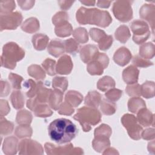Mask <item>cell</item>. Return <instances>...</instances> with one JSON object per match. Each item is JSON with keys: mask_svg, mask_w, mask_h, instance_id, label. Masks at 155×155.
Listing matches in <instances>:
<instances>
[{"mask_svg": "<svg viewBox=\"0 0 155 155\" xmlns=\"http://www.w3.org/2000/svg\"><path fill=\"white\" fill-rule=\"evenodd\" d=\"M48 133L52 140L62 144L70 142L74 139L78 133V129L70 120L59 118L49 124Z\"/></svg>", "mask_w": 155, "mask_h": 155, "instance_id": "cell-1", "label": "cell"}, {"mask_svg": "<svg viewBox=\"0 0 155 155\" xmlns=\"http://www.w3.org/2000/svg\"><path fill=\"white\" fill-rule=\"evenodd\" d=\"M24 56L25 51L16 43L8 42L2 48V54L1 57V66L13 69L16 67V62L22 59Z\"/></svg>", "mask_w": 155, "mask_h": 155, "instance_id": "cell-2", "label": "cell"}, {"mask_svg": "<svg viewBox=\"0 0 155 155\" xmlns=\"http://www.w3.org/2000/svg\"><path fill=\"white\" fill-rule=\"evenodd\" d=\"M73 118L81 124L84 131H89L91 125H95L101 121V114L95 108L83 107L78 110Z\"/></svg>", "mask_w": 155, "mask_h": 155, "instance_id": "cell-3", "label": "cell"}, {"mask_svg": "<svg viewBox=\"0 0 155 155\" xmlns=\"http://www.w3.org/2000/svg\"><path fill=\"white\" fill-rule=\"evenodd\" d=\"M112 18L110 13L105 10L97 8H87L86 13L87 24H94L102 27L110 25Z\"/></svg>", "mask_w": 155, "mask_h": 155, "instance_id": "cell-4", "label": "cell"}, {"mask_svg": "<svg viewBox=\"0 0 155 155\" xmlns=\"http://www.w3.org/2000/svg\"><path fill=\"white\" fill-rule=\"evenodd\" d=\"M130 27L133 33V40L137 44H141L148 39L150 35L149 27L147 22L142 20H134Z\"/></svg>", "mask_w": 155, "mask_h": 155, "instance_id": "cell-5", "label": "cell"}, {"mask_svg": "<svg viewBox=\"0 0 155 155\" xmlns=\"http://www.w3.org/2000/svg\"><path fill=\"white\" fill-rule=\"evenodd\" d=\"M131 2L132 1H117L114 2L112 10L114 16L119 21L125 22L129 21L133 18Z\"/></svg>", "mask_w": 155, "mask_h": 155, "instance_id": "cell-6", "label": "cell"}, {"mask_svg": "<svg viewBox=\"0 0 155 155\" xmlns=\"http://www.w3.org/2000/svg\"><path fill=\"white\" fill-rule=\"evenodd\" d=\"M121 122L127 129L130 137L134 140H138L140 138L142 128L137 124V119L134 115L124 114L121 119Z\"/></svg>", "mask_w": 155, "mask_h": 155, "instance_id": "cell-7", "label": "cell"}, {"mask_svg": "<svg viewBox=\"0 0 155 155\" xmlns=\"http://www.w3.org/2000/svg\"><path fill=\"white\" fill-rule=\"evenodd\" d=\"M109 62L108 56L104 53H98L95 58L88 63L87 69L91 75H101Z\"/></svg>", "mask_w": 155, "mask_h": 155, "instance_id": "cell-8", "label": "cell"}, {"mask_svg": "<svg viewBox=\"0 0 155 155\" xmlns=\"http://www.w3.org/2000/svg\"><path fill=\"white\" fill-rule=\"evenodd\" d=\"M22 21V16L21 13L18 12L1 15V31H2L4 30L16 29L21 24Z\"/></svg>", "mask_w": 155, "mask_h": 155, "instance_id": "cell-9", "label": "cell"}, {"mask_svg": "<svg viewBox=\"0 0 155 155\" xmlns=\"http://www.w3.org/2000/svg\"><path fill=\"white\" fill-rule=\"evenodd\" d=\"M18 149L19 151V153L21 154L43 153V148L41 145L30 139L22 140L19 144Z\"/></svg>", "mask_w": 155, "mask_h": 155, "instance_id": "cell-10", "label": "cell"}, {"mask_svg": "<svg viewBox=\"0 0 155 155\" xmlns=\"http://www.w3.org/2000/svg\"><path fill=\"white\" fill-rule=\"evenodd\" d=\"M73 68V63L71 58L68 55H63L58 61L56 66V73L61 74H68Z\"/></svg>", "mask_w": 155, "mask_h": 155, "instance_id": "cell-11", "label": "cell"}, {"mask_svg": "<svg viewBox=\"0 0 155 155\" xmlns=\"http://www.w3.org/2000/svg\"><path fill=\"white\" fill-rule=\"evenodd\" d=\"M131 59V54L129 50L124 47L119 48L113 56L114 62L120 65L124 66L127 64Z\"/></svg>", "mask_w": 155, "mask_h": 155, "instance_id": "cell-12", "label": "cell"}, {"mask_svg": "<svg viewBox=\"0 0 155 155\" xmlns=\"http://www.w3.org/2000/svg\"><path fill=\"white\" fill-rule=\"evenodd\" d=\"M98 53V50L96 45H86L81 48L80 56L84 63H88L95 58Z\"/></svg>", "mask_w": 155, "mask_h": 155, "instance_id": "cell-13", "label": "cell"}, {"mask_svg": "<svg viewBox=\"0 0 155 155\" xmlns=\"http://www.w3.org/2000/svg\"><path fill=\"white\" fill-rule=\"evenodd\" d=\"M139 71V70L134 67L130 65L126 68L122 73V78L125 83L128 84H133L137 82L138 76Z\"/></svg>", "mask_w": 155, "mask_h": 155, "instance_id": "cell-14", "label": "cell"}, {"mask_svg": "<svg viewBox=\"0 0 155 155\" xmlns=\"http://www.w3.org/2000/svg\"><path fill=\"white\" fill-rule=\"evenodd\" d=\"M140 16L151 24L153 30L154 24V6L152 4H144L140 9Z\"/></svg>", "mask_w": 155, "mask_h": 155, "instance_id": "cell-15", "label": "cell"}, {"mask_svg": "<svg viewBox=\"0 0 155 155\" xmlns=\"http://www.w3.org/2000/svg\"><path fill=\"white\" fill-rule=\"evenodd\" d=\"M45 149L48 154H67L70 153L69 151L74 150L71 143L65 145L62 147H56L50 143H46L45 144Z\"/></svg>", "mask_w": 155, "mask_h": 155, "instance_id": "cell-16", "label": "cell"}, {"mask_svg": "<svg viewBox=\"0 0 155 155\" xmlns=\"http://www.w3.org/2000/svg\"><path fill=\"white\" fill-rule=\"evenodd\" d=\"M52 90L50 88H46L42 82H38L36 88V100L41 103H45L48 102L50 94Z\"/></svg>", "mask_w": 155, "mask_h": 155, "instance_id": "cell-17", "label": "cell"}, {"mask_svg": "<svg viewBox=\"0 0 155 155\" xmlns=\"http://www.w3.org/2000/svg\"><path fill=\"white\" fill-rule=\"evenodd\" d=\"M137 114V121L142 126H150L154 122L153 114L145 107L141 108Z\"/></svg>", "mask_w": 155, "mask_h": 155, "instance_id": "cell-18", "label": "cell"}, {"mask_svg": "<svg viewBox=\"0 0 155 155\" xmlns=\"http://www.w3.org/2000/svg\"><path fill=\"white\" fill-rule=\"evenodd\" d=\"M48 52L54 57H58L65 51L64 41L61 40H52L48 45Z\"/></svg>", "mask_w": 155, "mask_h": 155, "instance_id": "cell-19", "label": "cell"}, {"mask_svg": "<svg viewBox=\"0 0 155 155\" xmlns=\"http://www.w3.org/2000/svg\"><path fill=\"white\" fill-rule=\"evenodd\" d=\"M18 140L15 137H8L4 139L2 150L6 154H14L17 151Z\"/></svg>", "mask_w": 155, "mask_h": 155, "instance_id": "cell-20", "label": "cell"}, {"mask_svg": "<svg viewBox=\"0 0 155 155\" xmlns=\"http://www.w3.org/2000/svg\"><path fill=\"white\" fill-rule=\"evenodd\" d=\"M48 40V37L42 33L36 34L32 37L33 47L37 50H44L47 45Z\"/></svg>", "mask_w": 155, "mask_h": 155, "instance_id": "cell-21", "label": "cell"}, {"mask_svg": "<svg viewBox=\"0 0 155 155\" xmlns=\"http://www.w3.org/2000/svg\"><path fill=\"white\" fill-rule=\"evenodd\" d=\"M63 92L59 90L55 89L52 91L50 94L48 99V103L50 107L54 110H58L62 101Z\"/></svg>", "mask_w": 155, "mask_h": 155, "instance_id": "cell-22", "label": "cell"}, {"mask_svg": "<svg viewBox=\"0 0 155 155\" xmlns=\"http://www.w3.org/2000/svg\"><path fill=\"white\" fill-rule=\"evenodd\" d=\"M101 95L96 91H90L85 98V104L96 108L101 101Z\"/></svg>", "mask_w": 155, "mask_h": 155, "instance_id": "cell-23", "label": "cell"}, {"mask_svg": "<svg viewBox=\"0 0 155 155\" xmlns=\"http://www.w3.org/2000/svg\"><path fill=\"white\" fill-rule=\"evenodd\" d=\"M23 31L32 33L36 31L39 28V22L35 18H30L27 19L21 25Z\"/></svg>", "mask_w": 155, "mask_h": 155, "instance_id": "cell-24", "label": "cell"}, {"mask_svg": "<svg viewBox=\"0 0 155 155\" xmlns=\"http://www.w3.org/2000/svg\"><path fill=\"white\" fill-rule=\"evenodd\" d=\"M83 99L82 95L78 91L70 90L65 95V101L67 102L73 107L78 106Z\"/></svg>", "mask_w": 155, "mask_h": 155, "instance_id": "cell-25", "label": "cell"}, {"mask_svg": "<svg viewBox=\"0 0 155 155\" xmlns=\"http://www.w3.org/2000/svg\"><path fill=\"white\" fill-rule=\"evenodd\" d=\"M146 105L144 101L140 97H133L129 99L128 108L129 111L132 113H137L141 108L145 107Z\"/></svg>", "mask_w": 155, "mask_h": 155, "instance_id": "cell-26", "label": "cell"}, {"mask_svg": "<svg viewBox=\"0 0 155 155\" xmlns=\"http://www.w3.org/2000/svg\"><path fill=\"white\" fill-rule=\"evenodd\" d=\"M54 32L59 37H67L71 34L73 29L71 24L67 21L59 25L56 26Z\"/></svg>", "mask_w": 155, "mask_h": 155, "instance_id": "cell-27", "label": "cell"}, {"mask_svg": "<svg viewBox=\"0 0 155 155\" xmlns=\"http://www.w3.org/2000/svg\"><path fill=\"white\" fill-rule=\"evenodd\" d=\"M10 100L15 109L22 108L24 105V98L20 91H13L11 94Z\"/></svg>", "mask_w": 155, "mask_h": 155, "instance_id": "cell-28", "label": "cell"}, {"mask_svg": "<svg viewBox=\"0 0 155 155\" xmlns=\"http://www.w3.org/2000/svg\"><path fill=\"white\" fill-rule=\"evenodd\" d=\"M101 102V110L103 114L105 115H111L115 113L116 105L114 102L106 99H103Z\"/></svg>", "mask_w": 155, "mask_h": 155, "instance_id": "cell-29", "label": "cell"}, {"mask_svg": "<svg viewBox=\"0 0 155 155\" xmlns=\"http://www.w3.org/2000/svg\"><path fill=\"white\" fill-rule=\"evenodd\" d=\"M140 55L145 59H151L154 54V45L153 43L148 42L143 44L139 50Z\"/></svg>", "mask_w": 155, "mask_h": 155, "instance_id": "cell-30", "label": "cell"}, {"mask_svg": "<svg viewBox=\"0 0 155 155\" xmlns=\"http://www.w3.org/2000/svg\"><path fill=\"white\" fill-rule=\"evenodd\" d=\"M110 145L109 138L107 137H94L93 141V148L99 153L107 148Z\"/></svg>", "mask_w": 155, "mask_h": 155, "instance_id": "cell-31", "label": "cell"}, {"mask_svg": "<svg viewBox=\"0 0 155 155\" xmlns=\"http://www.w3.org/2000/svg\"><path fill=\"white\" fill-rule=\"evenodd\" d=\"M115 37L120 42H126L130 37V33L128 27L124 25L120 26L115 32Z\"/></svg>", "mask_w": 155, "mask_h": 155, "instance_id": "cell-32", "label": "cell"}, {"mask_svg": "<svg viewBox=\"0 0 155 155\" xmlns=\"http://www.w3.org/2000/svg\"><path fill=\"white\" fill-rule=\"evenodd\" d=\"M115 86V82L113 78L110 76H104L100 79L97 84L98 89L102 91H105Z\"/></svg>", "mask_w": 155, "mask_h": 155, "instance_id": "cell-33", "label": "cell"}, {"mask_svg": "<svg viewBox=\"0 0 155 155\" xmlns=\"http://www.w3.org/2000/svg\"><path fill=\"white\" fill-rule=\"evenodd\" d=\"M28 73L36 80H42L45 77L44 70L38 65H31L28 68Z\"/></svg>", "mask_w": 155, "mask_h": 155, "instance_id": "cell-34", "label": "cell"}, {"mask_svg": "<svg viewBox=\"0 0 155 155\" xmlns=\"http://www.w3.org/2000/svg\"><path fill=\"white\" fill-rule=\"evenodd\" d=\"M32 120L31 113L27 110H24L18 112L16 116V122L20 125H30Z\"/></svg>", "mask_w": 155, "mask_h": 155, "instance_id": "cell-35", "label": "cell"}, {"mask_svg": "<svg viewBox=\"0 0 155 155\" xmlns=\"http://www.w3.org/2000/svg\"><path fill=\"white\" fill-rule=\"evenodd\" d=\"M35 113V114L37 117H49L53 113L51 110L50 109L48 105L45 104H38L33 110Z\"/></svg>", "mask_w": 155, "mask_h": 155, "instance_id": "cell-36", "label": "cell"}, {"mask_svg": "<svg viewBox=\"0 0 155 155\" xmlns=\"http://www.w3.org/2000/svg\"><path fill=\"white\" fill-rule=\"evenodd\" d=\"M154 84L153 82H146L140 86L141 95L144 97L150 98L154 96Z\"/></svg>", "mask_w": 155, "mask_h": 155, "instance_id": "cell-37", "label": "cell"}, {"mask_svg": "<svg viewBox=\"0 0 155 155\" xmlns=\"http://www.w3.org/2000/svg\"><path fill=\"white\" fill-rule=\"evenodd\" d=\"M65 51L70 54H75L79 51L78 42L73 38H70L64 41Z\"/></svg>", "mask_w": 155, "mask_h": 155, "instance_id": "cell-38", "label": "cell"}, {"mask_svg": "<svg viewBox=\"0 0 155 155\" xmlns=\"http://www.w3.org/2000/svg\"><path fill=\"white\" fill-rule=\"evenodd\" d=\"M73 35L78 42L85 43L88 41V33L84 28L79 27L76 28L73 33Z\"/></svg>", "mask_w": 155, "mask_h": 155, "instance_id": "cell-39", "label": "cell"}, {"mask_svg": "<svg viewBox=\"0 0 155 155\" xmlns=\"http://www.w3.org/2000/svg\"><path fill=\"white\" fill-rule=\"evenodd\" d=\"M111 134V128L106 125L102 124L94 130V137H107L109 138Z\"/></svg>", "mask_w": 155, "mask_h": 155, "instance_id": "cell-40", "label": "cell"}, {"mask_svg": "<svg viewBox=\"0 0 155 155\" xmlns=\"http://www.w3.org/2000/svg\"><path fill=\"white\" fill-rule=\"evenodd\" d=\"M68 86V81L64 77L56 76L53 79V87L54 89L59 90L62 92H64Z\"/></svg>", "mask_w": 155, "mask_h": 155, "instance_id": "cell-41", "label": "cell"}, {"mask_svg": "<svg viewBox=\"0 0 155 155\" xmlns=\"http://www.w3.org/2000/svg\"><path fill=\"white\" fill-rule=\"evenodd\" d=\"M32 134V129L29 125H20L15 130V134L19 138L30 137Z\"/></svg>", "mask_w": 155, "mask_h": 155, "instance_id": "cell-42", "label": "cell"}, {"mask_svg": "<svg viewBox=\"0 0 155 155\" xmlns=\"http://www.w3.org/2000/svg\"><path fill=\"white\" fill-rule=\"evenodd\" d=\"M1 134L2 135H7L10 134L13 130V124L7 120L3 116H1Z\"/></svg>", "mask_w": 155, "mask_h": 155, "instance_id": "cell-43", "label": "cell"}, {"mask_svg": "<svg viewBox=\"0 0 155 155\" xmlns=\"http://www.w3.org/2000/svg\"><path fill=\"white\" fill-rule=\"evenodd\" d=\"M42 65L48 74L50 76L56 74V62L54 60L47 58L42 62Z\"/></svg>", "mask_w": 155, "mask_h": 155, "instance_id": "cell-44", "label": "cell"}, {"mask_svg": "<svg viewBox=\"0 0 155 155\" xmlns=\"http://www.w3.org/2000/svg\"><path fill=\"white\" fill-rule=\"evenodd\" d=\"M24 87L27 88L26 91V95L30 98L34 97L36 93L37 84L32 79H28L24 83Z\"/></svg>", "mask_w": 155, "mask_h": 155, "instance_id": "cell-45", "label": "cell"}, {"mask_svg": "<svg viewBox=\"0 0 155 155\" xmlns=\"http://www.w3.org/2000/svg\"><path fill=\"white\" fill-rule=\"evenodd\" d=\"M16 7L15 2L13 1H1L0 12L1 15L11 13Z\"/></svg>", "mask_w": 155, "mask_h": 155, "instance_id": "cell-46", "label": "cell"}, {"mask_svg": "<svg viewBox=\"0 0 155 155\" xmlns=\"http://www.w3.org/2000/svg\"><path fill=\"white\" fill-rule=\"evenodd\" d=\"M68 19V16L66 12H59L53 17L52 21L56 26H58L67 22Z\"/></svg>", "mask_w": 155, "mask_h": 155, "instance_id": "cell-47", "label": "cell"}, {"mask_svg": "<svg viewBox=\"0 0 155 155\" xmlns=\"http://www.w3.org/2000/svg\"><path fill=\"white\" fill-rule=\"evenodd\" d=\"M90 35L92 39L98 43L107 35L104 31L96 28L90 29Z\"/></svg>", "mask_w": 155, "mask_h": 155, "instance_id": "cell-48", "label": "cell"}, {"mask_svg": "<svg viewBox=\"0 0 155 155\" xmlns=\"http://www.w3.org/2000/svg\"><path fill=\"white\" fill-rule=\"evenodd\" d=\"M122 94V90H120L116 88H111L109 91L105 93V96L109 101L112 102H115L121 97Z\"/></svg>", "mask_w": 155, "mask_h": 155, "instance_id": "cell-49", "label": "cell"}, {"mask_svg": "<svg viewBox=\"0 0 155 155\" xmlns=\"http://www.w3.org/2000/svg\"><path fill=\"white\" fill-rule=\"evenodd\" d=\"M8 79L14 89L19 90L21 88V83L23 80V78L21 76L11 73L8 75Z\"/></svg>", "mask_w": 155, "mask_h": 155, "instance_id": "cell-50", "label": "cell"}, {"mask_svg": "<svg viewBox=\"0 0 155 155\" xmlns=\"http://www.w3.org/2000/svg\"><path fill=\"white\" fill-rule=\"evenodd\" d=\"M74 110L73 107L65 101L64 103L61 104L58 108V113L60 114L71 115L72 113H74Z\"/></svg>", "mask_w": 155, "mask_h": 155, "instance_id": "cell-51", "label": "cell"}, {"mask_svg": "<svg viewBox=\"0 0 155 155\" xmlns=\"http://www.w3.org/2000/svg\"><path fill=\"white\" fill-rule=\"evenodd\" d=\"M127 93L130 96H139L141 95L140 86L136 84L134 85H128L125 89Z\"/></svg>", "mask_w": 155, "mask_h": 155, "instance_id": "cell-52", "label": "cell"}, {"mask_svg": "<svg viewBox=\"0 0 155 155\" xmlns=\"http://www.w3.org/2000/svg\"><path fill=\"white\" fill-rule=\"evenodd\" d=\"M113 38L110 35H106L99 43V48L102 50L108 49L113 43Z\"/></svg>", "mask_w": 155, "mask_h": 155, "instance_id": "cell-53", "label": "cell"}, {"mask_svg": "<svg viewBox=\"0 0 155 155\" xmlns=\"http://www.w3.org/2000/svg\"><path fill=\"white\" fill-rule=\"evenodd\" d=\"M133 63L134 65L140 67H147L153 65V62L143 59L139 56H135L133 59Z\"/></svg>", "mask_w": 155, "mask_h": 155, "instance_id": "cell-54", "label": "cell"}, {"mask_svg": "<svg viewBox=\"0 0 155 155\" xmlns=\"http://www.w3.org/2000/svg\"><path fill=\"white\" fill-rule=\"evenodd\" d=\"M10 91V87L8 83L6 81L1 80V96L4 97L7 96Z\"/></svg>", "mask_w": 155, "mask_h": 155, "instance_id": "cell-55", "label": "cell"}, {"mask_svg": "<svg viewBox=\"0 0 155 155\" xmlns=\"http://www.w3.org/2000/svg\"><path fill=\"white\" fill-rule=\"evenodd\" d=\"M17 2L21 8L25 10L31 8L35 4V1H18Z\"/></svg>", "mask_w": 155, "mask_h": 155, "instance_id": "cell-56", "label": "cell"}, {"mask_svg": "<svg viewBox=\"0 0 155 155\" xmlns=\"http://www.w3.org/2000/svg\"><path fill=\"white\" fill-rule=\"evenodd\" d=\"M10 108L6 100L1 99V116H4L8 113Z\"/></svg>", "mask_w": 155, "mask_h": 155, "instance_id": "cell-57", "label": "cell"}, {"mask_svg": "<svg viewBox=\"0 0 155 155\" xmlns=\"http://www.w3.org/2000/svg\"><path fill=\"white\" fill-rule=\"evenodd\" d=\"M154 129L152 128H148L147 129L145 130H144L142 132L141 136H142V137L144 139H153L150 136H152L154 137Z\"/></svg>", "mask_w": 155, "mask_h": 155, "instance_id": "cell-58", "label": "cell"}, {"mask_svg": "<svg viewBox=\"0 0 155 155\" xmlns=\"http://www.w3.org/2000/svg\"><path fill=\"white\" fill-rule=\"evenodd\" d=\"M74 1H59L58 3L59 4L60 7L62 10H67L73 4Z\"/></svg>", "mask_w": 155, "mask_h": 155, "instance_id": "cell-59", "label": "cell"}, {"mask_svg": "<svg viewBox=\"0 0 155 155\" xmlns=\"http://www.w3.org/2000/svg\"><path fill=\"white\" fill-rule=\"evenodd\" d=\"M111 2V1H97V6L102 8H108L110 6Z\"/></svg>", "mask_w": 155, "mask_h": 155, "instance_id": "cell-60", "label": "cell"}, {"mask_svg": "<svg viewBox=\"0 0 155 155\" xmlns=\"http://www.w3.org/2000/svg\"><path fill=\"white\" fill-rule=\"evenodd\" d=\"M81 3L85 4V5H88V6H90V5H94V4L96 3V1H80Z\"/></svg>", "mask_w": 155, "mask_h": 155, "instance_id": "cell-61", "label": "cell"}]
</instances>
